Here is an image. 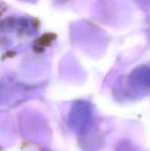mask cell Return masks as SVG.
Segmentation results:
<instances>
[]
</instances>
